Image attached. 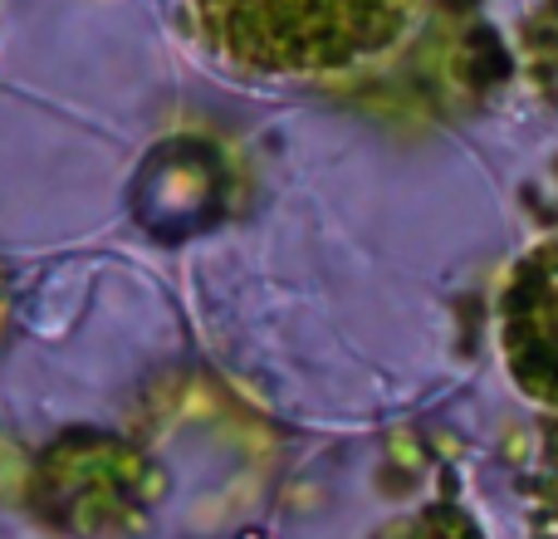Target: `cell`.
Masks as SVG:
<instances>
[{"label":"cell","instance_id":"cell-2","mask_svg":"<svg viewBox=\"0 0 558 539\" xmlns=\"http://www.w3.org/2000/svg\"><path fill=\"white\" fill-rule=\"evenodd\" d=\"M530 338H534V348H539V363H549V358L558 354V285H549L544 295H534V304H530Z\"/></svg>","mask_w":558,"mask_h":539},{"label":"cell","instance_id":"cell-1","mask_svg":"<svg viewBox=\"0 0 558 539\" xmlns=\"http://www.w3.org/2000/svg\"><path fill=\"white\" fill-rule=\"evenodd\" d=\"M412 0H196L202 35L265 74H318L387 49Z\"/></svg>","mask_w":558,"mask_h":539}]
</instances>
